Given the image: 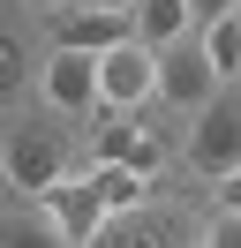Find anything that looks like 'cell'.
<instances>
[{
    "mask_svg": "<svg viewBox=\"0 0 241 248\" xmlns=\"http://www.w3.org/2000/svg\"><path fill=\"white\" fill-rule=\"evenodd\" d=\"M136 38V8H68V16H53V46L68 53H113Z\"/></svg>",
    "mask_w": 241,
    "mask_h": 248,
    "instance_id": "52a82bcc",
    "label": "cell"
},
{
    "mask_svg": "<svg viewBox=\"0 0 241 248\" xmlns=\"http://www.w3.org/2000/svg\"><path fill=\"white\" fill-rule=\"evenodd\" d=\"M158 98H166V106H181V113H204L211 98H219V68L204 61V46L181 38L173 53H158Z\"/></svg>",
    "mask_w": 241,
    "mask_h": 248,
    "instance_id": "8992f818",
    "label": "cell"
},
{
    "mask_svg": "<svg viewBox=\"0 0 241 248\" xmlns=\"http://www.w3.org/2000/svg\"><path fill=\"white\" fill-rule=\"evenodd\" d=\"M23 8H38V16H68L75 0H23Z\"/></svg>",
    "mask_w": 241,
    "mask_h": 248,
    "instance_id": "ac0fdd59",
    "label": "cell"
},
{
    "mask_svg": "<svg viewBox=\"0 0 241 248\" xmlns=\"http://www.w3.org/2000/svg\"><path fill=\"white\" fill-rule=\"evenodd\" d=\"M189 166L211 173V181L241 173V98H211V106L196 113V128H189Z\"/></svg>",
    "mask_w": 241,
    "mask_h": 248,
    "instance_id": "3957f363",
    "label": "cell"
},
{
    "mask_svg": "<svg viewBox=\"0 0 241 248\" xmlns=\"http://www.w3.org/2000/svg\"><path fill=\"white\" fill-rule=\"evenodd\" d=\"M38 91H45V106H53V113H90V106H98V53L53 46V53H45V68H38Z\"/></svg>",
    "mask_w": 241,
    "mask_h": 248,
    "instance_id": "5b68a950",
    "label": "cell"
},
{
    "mask_svg": "<svg viewBox=\"0 0 241 248\" xmlns=\"http://www.w3.org/2000/svg\"><path fill=\"white\" fill-rule=\"evenodd\" d=\"M189 0H136V38H143L151 53H173L181 38H189Z\"/></svg>",
    "mask_w": 241,
    "mask_h": 248,
    "instance_id": "30bf717a",
    "label": "cell"
},
{
    "mask_svg": "<svg viewBox=\"0 0 241 248\" xmlns=\"http://www.w3.org/2000/svg\"><path fill=\"white\" fill-rule=\"evenodd\" d=\"M158 136H151L136 113H113V121L98 128V166H128V173H158Z\"/></svg>",
    "mask_w": 241,
    "mask_h": 248,
    "instance_id": "9c48e42d",
    "label": "cell"
},
{
    "mask_svg": "<svg viewBox=\"0 0 241 248\" xmlns=\"http://www.w3.org/2000/svg\"><path fill=\"white\" fill-rule=\"evenodd\" d=\"M204 248H241V218H234V211H219V218L204 226Z\"/></svg>",
    "mask_w": 241,
    "mask_h": 248,
    "instance_id": "9a60e30c",
    "label": "cell"
},
{
    "mask_svg": "<svg viewBox=\"0 0 241 248\" xmlns=\"http://www.w3.org/2000/svg\"><path fill=\"white\" fill-rule=\"evenodd\" d=\"M196 46H204V61L219 68V76H241V16L211 23V31H196Z\"/></svg>",
    "mask_w": 241,
    "mask_h": 248,
    "instance_id": "7c38bea8",
    "label": "cell"
},
{
    "mask_svg": "<svg viewBox=\"0 0 241 248\" xmlns=\"http://www.w3.org/2000/svg\"><path fill=\"white\" fill-rule=\"evenodd\" d=\"M0 248H68L53 233V218H23V211H0Z\"/></svg>",
    "mask_w": 241,
    "mask_h": 248,
    "instance_id": "4fadbf2b",
    "label": "cell"
},
{
    "mask_svg": "<svg viewBox=\"0 0 241 248\" xmlns=\"http://www.w3.org/2000/svg\"><path fill=\"white\" fill-rule=\"evenodd\" d=\"M45 218H53V233H60L68 248H90V241H98V226H105L113 211H105V196H98L90 173H68V181L45 188Z\"/></svg>",
    "mask_w": 241,
    "mask_h": 248,
    "instance_id": "277c9868",
    "label": "cell"
},
{
    "mask_svg": "<svg viewBox=\"0 0 241 248\" xmlns=\"http://www.w3.org/2000/svg\"><path fill=\"white\" fill-rule=\"evenodd\" d=\"M143 98H158V53H151L143 38L98 53V106L105 113H136Z\"/></svg>",
    "mask_w": 241,
    "mask_h": 248,
    "instance_id": "7a4b0ae2",
    "label": "cell"
},
{
    "mask_svg": "<svg viewBox=\"0 0 241 248\" xmlns=\"http://www.w3.org/2000/svg\"><path fill=\"white\" fill-rule=\"evenodd\" d=\"M0 173H8V188H23V196H45L53 181H68V136L60 128H8V143H0Z\"/></svg>",
    "mask_w": 241,
    "mask_h": 248,
    "instance_id": "6da1fadb",
    "label": "cell"
},
{
    "mask_svg": "<svg viewBox=\"0 0 241 248\" xmlns=\"http://www.w3.org/2000/svg\"><path fill=\"white\" fill-rule=\"evenodd\" d=\"M226 16H241V0H189V23H196V31H211V23H226Z\"/></svg>",
    "mask_w": 241,
    "mask_h": 248,
    "instance_id": "5bb4252c",
    "label": "cell"
},
{
    "mask_svg": "<svg viewBox=\"0 0 241 248\" xmlns=\"http://www.w3.org/2000/svg\"><path fill=\"white\" fill-rule=\"evenodd\" d=\"M219 211H234V218H241V173H226V181H219Z\"/></svg>",
    "mask_w": 241,
    "mask_h": 248,
    "instance_id": "e0dca14e",
    "label": "cell"
},
{
    "mask_svg": "<svg viewBox=\"0 0 241 248\" xmlns=\"http://www.w3.org/2000/svg\"><path fill=\"white\" fill-rule=\"evenodd\" d=\"M75 8H136V0H75Z\"/></svg>",
    "mask_w": 241,
    "mask_h": 248,
    "instance_id": "d6986e66",
    "label": "cell"
},
{
    "mask_svg": "<svg viewBox=\"0 0 241 248\" xmlns=\"http://www.w3.org/2000/svg\"><path fill=\"white\" fill-rule=\"evenodd\" d=\"M90 248H189V226L173 211H151L143 203V211H113Z\"/></svg>",
    "mask_w": 241,
    "mask_h": 248,
    "instance_id": "ba28073f",
    "label": "cell"
},
{
    "mask_svg": "<svg viewBox=\"0 0 241 248\" xmlns=\"http://www.w3.org/2000/svg\"><path fill=\"white\" fill-rule=\"evenodd\" d=\"M90 181H98L105 211H143V203H151V173H128V166H98Z\"/></svg>",
    "mask_w": 241,
    "mask_h": 248,
    "instance_id": "8fae6325",
    "label": "cell"
},
{
    "mask_svg": "<svg viewBox=\"0 0 241 248\" xmlns=\"http://www.w3.org/2000/svg\"><path fill=\"white\" fill-rule=\"evenodd\" d=\"M15 83H23V53H15V46H8V38H0V98H8V91H15Z\"/></svg>",
    "mask_w": 241,
    "mask_h": 248,
    "instance_id": "2e32d148",
    "label": "cell"
}]
</instances>
